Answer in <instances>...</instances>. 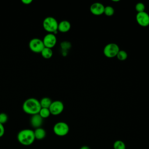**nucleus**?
<instances>
[{
  "label": "nucleus",
  "mask_w": 149,
  "mask_h": 149,
  "mask_svg": "<svg viewBox=\"0 0 149 149\" xmlns=\"http://www.w3.org/2000/svg\"><path fill=\"white\" fill-rule=\"evenodd\" d=\"M71 27L70 22L68 20H62L58 23V31L62 33H66L69 31Z\"/></svg>",
  "instance_id": "obj_12"
},
{
  "label": "nucleus",
  "mask_w": 149,
  "mask_h": 149,
  "mask_svg": "<svg viewBox=\"0 0 149 149\" xmlns=\"http://www.w3.org/2000/svg\"><path fill=\"white\" fill-rule=\"evenodd\" d=\"M33 2L32 0H22V2L25 5H29Z\"/></svg>",
  "instance_id": "obj_24"
},
{
  "label": "nucleus",
  "mask_w": 149,
  "mask_h": 149,
  "mask_svg": "<svg viewBox=\"0 0 149 149\" xmlns=\"http://www.w3.org/2000/svg\"><path fill=\"white\" fill-rule=\"evenodd\" d=\"M63 109L64 105L62 101L59 100L52 101L49 107L50 113L53 115H58L61 114L63 112Z\"/></svg>",
  "instance_id": "obj_7"
},
{
  "label": "nucleus",
  "mask_w": 149,
  "mask_h": 149,
  "mask_svg": "<svg viewBox=\"0 0 149 149\" xmlns=\"http://www.w3.org/2000/svg\"><path fill=\"white\" fill-rule=\"evenodd\" d=\"M113 149H126V145L122 140H116L114 142L113 145Z\"/></svg>",
  "instance_id": "obj_17"
},
{
  "label": "nucleus",
  "mask_w": 149,
  "mask_h": 149,
  "mask_svg": "<svg viewBox=\"0 0 149 149\" xmlns=\"http://www.w3.org/2000/svg\"><path fill=\"white\" fill-rule=\"evenodd\" d=\"M5 133V128L3 125L0 123V137H2Z\"/></svg>",
  "instance_id": "obj_23"
},
{
  "label": "nucleus",
  "mask_w": 149,
  "mask_h": 149,
  "mask_svg": "<svg viewBox=\"0 0 149 149\" xmlns=\"http://www.w3.org/2000/svg\"><path fill=\"white\" fill-rule=\"evenodd\" d=\"M29 46L30 50L35 53H41L45 47L42 40L38 38L31 39L29 42Z\"/></svg>",
  "instance_id": "obj_6"
},
{
  "label": "nucleus",
  "mask_w": 149,
  "mask_h": 149,
  "mask_svg": "<svg viewBox=\"0 0 149 149\" xmlns=\"http://www.w3.org/2000/svg\"><path fill=\"white\" fill-rule=\"evenodd\" d=\"M38 114L40 115V116L44 119V118H47L49 116L51 115L50 111L49 110V108H41Z\"/></svg>",
  "instance_id": "obj_16"
},
{
  "label": "nucleus",
  "mask_w": 149,
  "mask_h": 149,
  "mask_svg": "<svg viewBox=\"0 0 149 149\" xmlns=\"http://www.w3.org/2000/svg\"><path fill=\"white\" fill-rule=\"evenodd\" d=\"M35 139L37 140H42L46 136V132L45 130L41 127L37 128L34 131Z\"/></svg>",
  "instance_id": "obj_13"
},
{
  "label": "nucleus",
  "mask_w": 149,
  "mask_h": 149,
  "mask_svg": "<svg viewBox=\"0 0 149 149\" xmlns=\"http://www.w3.org/2000/svg\"><path fill=\"white\" fill-rule=\"evenodd\" d=\"M54 133L58 136H65L69 131V125L64 122H58L56 123L53 127Z\"/></svg>",
  "instance_id": "obj_5"
},
{
  "label": "nucleus",
  "mask_w": 149,
  "mask_h": 149,
  "mask_svg": "<svg viewBox=\"0 0 149 149\" xmlns=\"http://www.w3.org/2000/svg\"><path fill=\"white\" fill-rule=\"evenodd\" d=\"M41 54L44 58L49 59L52 57V56L53 55V52H52V49L47 48V47H44V48L41 52Z\"/></svg>",
  "instance_id": "obj_14"
},
{
  "label": "nucleus",
  "mask_w": 149,
  "mask_h": 149,
  "mask_svg": "<svg viewBox=\"0 0 149 149\" xmlns=\"http://www.w3.org/2000/svg\"><path fill=\"white\" fill-rule=\"evenodd\" d=\"M56 37L53 33H48L43 38L42 42L44 47L52 49L56 44Z\"/></svg>",
  "instance_id": "obj_8"
},
{
  "label": "nucleus",
  "mask_w": 149,
  "mask_h": 149,
  "mask_svg": "<svg viewBox=\"0 0 149 149\" xmlns=\"http://www.w3.org/2000/svg\"><path fill=\"white\" fill-rule=\"evenodd\" d=\"M52 102V100L48 97H44L40 101L41 107L44 108H49Z\"/></svg>",
  "instance_id": "obj_15"
},
{
  "label": "nucleus",
  "mask_w": 149,
  "mask_h": 149,
  "mask_svg": "<svg viewBox=\"0 0 149 149\" xmlns=\"http://www.w3.org/2000/svg\"><path fill=\"white\" fill-rule=\"evenodd\" d=\"M120 48L118 44L111 42L107 44L103 49L104 55L108 58H112L116 56L118 52L119 51Z\"/></svg>",
  "instance_id": "obj_4"
},
{
  "label": "nucleus",
  "mask_w": 149,
  "mask_h": 149,
  "mask_svg": "<svg viewBox=\"0 0 149 149\" xmlns=\"http://www.w3.org/2000/svg\"><path fill=\"white\" fill-rule=\"evenodd\" d=\"M8 115L5 113H0V123L3 125L8 120Z\"/></svg>",
  "instance_id": "obj_22"
},
{
  "label": "nucleus",
  "mask_w": 149,
  "mask_h": 149,
  "mask_svg": "<svg viewBox=\"0 0 149 149\" xmlns=\"http://www.w3.org/2000/svg\"><path fill=\"white\" fill-rule=\"evenodd\" d=\"M105 6L100 2H94L92 3L90 8L91 13L95 16H100L104 14Z\"/></svg>",
  "instance_id": "obj_10"
},
{
  "label": "nucleus",
  "mask_w": 149,
  "mask_h": 149,
  "mask_svg": "<svg viewBox=\"0 0 149 149\" xmlns=\"http://www.w3.org/2000/svg\"><path fill=\"white\" fill-rule=\"evenodd\" d=\"M18 141L24 146H29L35 140L34 131L31 129H25L20 130L17 136Z\"/></svg>",
  "instance_id": "obj_2"
},
{
  "label": "nucleus",
  "mask_w": 149,
  "mask_h": 149,
  "mask_svg": "<svg viewBox=\"0 0 149 149\" xmlns=\"http://www.w3.org/2000/svg\"><path fill=\"white\" fill-rule=\"evenodd\" d=\"M135 9L137 12V13L144 12L145 10V5L142 2H139L136 3L135 6Z\"/></svg>",
  "instance_id": "obj_20"
},
{
  "label": "nucleus",
  "mask_w": 149,
  "mask_h": 149,
  "mask_svg": "<svg viewBox=\"0 0 149 149\" xmlns=\"http://www.w3.org/2000/svg\"><path fill=\"white\" fill-rule=\"evenodd\" d=\"M42 26L44 29L49 33H53L55 34L58 31V22L54 17L48 16L44 19Z\"/></svg>",
  "instance_id": "obj_3"
},
{
  "label": "nucleus",
  "mask_w": 149,
  "mask_h": 149,
  "mask_svg": "<svg viewBox=\"0 0 149 149\" xmlns=\"http://www.w3.org/2000/svg\"><path fill=\"white\" fill-rule=\"evenodd\" d=\"M115 13L114 8L111 6H107L105 7L104 14H105L107 16H111L113 15Z\"/></svg>",
  "instance_id": "obj_19"
},
{
  "label": "nucleus",
  "mask_w": 149,
  "mask_h": 149,
  "mask_svg": "<svg viewBox=\"0 0 149 149\" xmlns=\"http://www.w3.org/2000/svg\"><path fill=\"white\" fill-rule=\"evenodd\" d=\"M118 59H119V61H123L125 60H126L127 58V52L124 51V50H119V51L118 52V54L116 55V56Z\"/></svg>",
  "instance_id": "obj_18"
},
{
  "label": "nucleus",
  "mask_w": 149,
  "mask_h": 149,
  "mask_svg": "<svg viewBox=\"0 0 149 149\" xmlns=\"http://www.w3.org/2000/svg\"><path fill=\"white\" fill-rule=\"evenodd\" d=\"M80 149H90V148L87 146H83L80 147Z\"/></svg>",
  "instance_id": "obj_25"
},
{
  "label": "nucleus",
  "mask_w": 149,
  "mask_h": 149,
  "mask_svg": "<svg viewBox=\"0 0 149 149\" xmlns=\"http://www.w3.org/2000/svg\"><path fill=\"white\" fill-rule=\"evenodd\" d=\"M22 108L23 111L29 115L38 114L41 108L40 101L35 98H29L24 101Z\"/></svg>",
  "instance_id": "obj_1"
},
{
  "label": "nucleus",
  "mask_w": 149,
  "mask_h": 149,
  "mask_svg": "<svg viewBox=\"0 0 149 149\" xmlns=\"http://www.w3.org/2000/svg\"><path fill=\"white\" fill-rule=\"evenodd\" d=\"M61 47L63 52H66L70 48L71 44L68 41H63L61 44Z\"/></svg>",
  "instance_id": "obj_21"
},
{
  "label": "nucleus",
  "mask_w": 149,
  "mask_h": 149,
  "mask_svg": "<svg viewBox=\"0 0 149 149\" xmlns=\"http://www.w3.org/2000/svg\"><path fill=\"white\" fill-rule=\"evenodd\" d=\"M136 20L137 23L142 27H147L149 25V15L145 11L137 13Z\"/></svg>",
  "instance_id": "obj_9"
},
{
  "label": "nucleus",
  "mask_w": 149,
  "mask_h": 149,
  "mask_svg": "<svg viewBox=\"0 0 149 149\" xmlns=\"http://www.w3.org/2000/svg\"><path fill=\"white\" fill-rule=\"evenodd\" d=\"M42 122L43 118H42L38 113L32 115V116L30 118V124L32 127L36 129L41 127Z\"/></svg>",
  "instance_id": "obj_11"
}]
</instances>
